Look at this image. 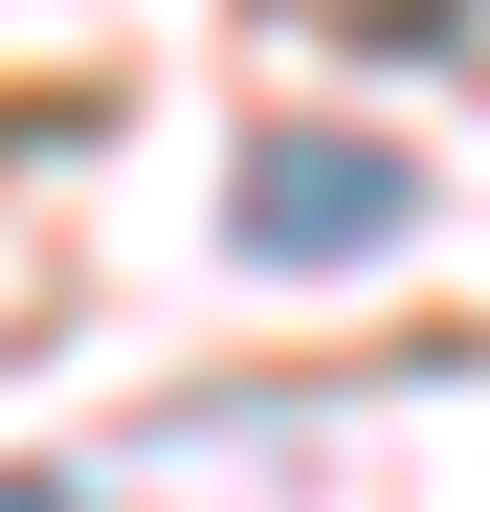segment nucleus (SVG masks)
Returning a JSON list of instances; mask_svg holds the SVG:
<instances>
[{
	"label": "nucleus",
	"mask_w": 490,
	"mask_h": 512,
	"mask_svg": "<svg viewBox=\"0 0 490 512\" xmlns=\"http://www.w3.org/2000/svg\"><path fill=\"white\" fill-rule=\"evenodd\" d=\"M223 223H245V268H357V245L424 223V156H379V134H268Z\"/></svg>",
	"instance_id": "f257e3e1"
},
{
	"label": "nucleus",
	"mask_w": 490,
	"mask_h": 512,
	"mask_svg": "<svg viewBox=\"0 0 490 512\" xmlns=\"http://www.w3.org/2000/svg\"><path fill=\"white\" fill-rule=\"evenodd\" d=\"M290 23H335V45H468V0H290Z\"/></svg>",
	"instance_id": "f03ea898"
}]
</instances>
